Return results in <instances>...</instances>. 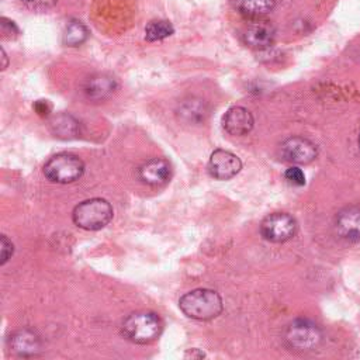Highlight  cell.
Masks as SVG:
<instances>
[{
	"label": "cell",
	"mask_w": 360,
	"mask_h": 360,
	"mask_svg": "<svg viewBox=\"0 0 360 360\" xmlns=\"http://www.w3.org/2000/svg\"><path fill=\"white\" fill-rule=\"evenodd\" d=\"M179 307L184 315L197 321H210L217 318L224 308L221 295L210 288H195L179 300Z\"/></svg>",
	"instance_id": "6da1fadb"
},
{
	"label": "cell",
	"mask_w": 360,
	"mask_h": 360,
	"mask_svg": "<svg viewBox=\"0 0 360 360\" xmlns=\"http://www.w3.org/2000/svg\"><path fill=\"white\" fill-rule=\"evenodd\" d=\"M121 332L128 340L138 345H146L160 335L162 321L155 312H132L122 321Z\"/></svg>",
	"instance_id": "7a4b0ae2"
},
{
	"label": "cell",
	"mask_w": 360,
	"mask_h": 360,
	"mask_svg": "<svg viewBox=\"0 0 360 360\" xmlns=\"http://www.w3.org/2000/svg\"><path fill=\"white\" fill-rule=\"evenodd\" d=\"M73 222L86 231H98L112 218V207L104 198H89L79 202L72 212Z\"/></svg>",
	"instance_id": "3957f363"
},
{
	"label": "cell",
	"mask_w": 360,
	"mask_h": 360,
	"mask_svg": "<svg viewBox=\"0 0 360 360\" xmlns=\"http://www.w3.org/2000/svg\"><path fill=\"white\" fill-rule=\"evenodd\" d=\"M284 340L294 352H311L321 345L322 330L315 322L298 318L287 326Z\"/></svg>",
	"instance_id": "277c9868"
},
{
	"label": "cell",
	"mask_w": 360,
	"mask_h": 360,
	"mask_svg": "<svg viewBox=\"0 0 360 360\" xmlns=\"http://www.w3.org/2000/svg\"><path fill=\"white\" fill-rule=\"evenodd\" d=\"M84 172V163L76 155L58 153L52 156L44 166V174L53 183H72L82 177Z\"/></svg>",
	"instance_id": "5b68a950"
},
{
	"label": "cell",
	"mask_w": 360,
	"mask_h": 360,
	"mask_svg": "<svg viewBox=\"0 0 360 360\" xmlns=\"http://www.w3.org/2000/svg\"><path fill=\"white\" fill-rule=\"evenodd\" d=\"M297 232V221L287 212H273L260 224L262 236L273 243L290 240Z\"/></svg>",
	"instance_id": "8992f818"
},
{
	"label": "cell",
	"mask_w": 360,
	"mask_h": 360,
	"mask_svg": "<svg viewBox=\"0 0 360 360\" xmlns=\"http://www.w3.org/2000/svg\"><path fill=\"white\" fill-rule=\"evenodd\" d=\"M281 158L294 165H307L315 160L318 155L316 145L304 136H291L280 146Z\"/></svg>",
	"instance_id": "52a82bcc"
},
{
	"label": "cell",
	"mask_w": 360,
	"mask_h": 360,
	"mask_svg": "<svg viewBox=\"0 0 360 360\" xmlns=\"http://www.w3.org/2000/svg\"><path fill=\"white\" fill-rule=\"evenodd\" d=\"M242 169L240 159L225 149H217L211 153L208 162L210 174L217 180H229Z\"/></svg>",
	"instance_id": "ba28073f"
},
{
	"label": "cell",
	"mask_w": 360,
	"mask_h": 360,
	"mask_svg": "<svg viewBox=\"0 0 360 360\" xmlns=\"http://www.w3.org/2000/svg\"><path fill=\"white\" fill-rule=\"evenodd\" d=\"M338 236L347 242H360V207L350 205L340 210L335 217Z\"/></svg>",
	"instance_id": "9c48e42d"
},
{
	"label": "cell",
	"mask_w": 360,
	"mask_h": 360,
	"mask_svg": "<svg viewBox=\"0 0 360 360\" xmlns=\"http://www.w3.org/2000/svg\"><path fill=\"white\" fill-rule=\"evenodd\" d=\"M274 38H276L274 27L263 18L252 20L243 31L245 44L259 51L270 48L274 44Z\"/></svg>",
	"instance_id": "30bf717a"
},
{
	"label": "cell",
	"mask_w": 360,
	"mask_h": 360,
	"mask_svg": "<svg viewBox=\"0 0 360 360\" xmlns=\"http://www.w3.org/2000/svg\"><path fill=\"white\" fill-rule=\"evenodd\" d=\"M117 79L107 73H96L87 77L83 84V93L91 101H103L111 97L117 91Z\"/></svg>",
	"instance_id": "8fae6325"
},
{
	"label": "cell",
	"mask_w": 360,
	"mask_h": 360,
	"mask_svg": "<svg viewBox=\"0 0 360 360\" xmlns=\"http://www.w3.org/2000/svg\"><path fill=\"white\" fill-rule=\"evenodd\" d=\"M41 338L31 329H20L11 333L8 339V347L11 353L18 357H31L41 352Z\"/></svg>",
	"instance_id": "7c38bea8"
},
{
	"label": "cell",
	"mask_w": 360,
	"mask_h": 360,
	"mask_svg": "<svg viewBox=\"0 0 360 360\" xmlns=\"http://www.w3.org/2000/svg\"><path fill=\"white\" fill-rule=\"evenodd\" d=\"M253 115L252 112L240 105H235L231 107L224 118H222V127L224 129L231 134V135H246L248 132H250V129L253 128Z\"/></svg>",
	"instance_id": "4fadbf2b"
},
{
	"label": "cell",
	"mask_w": 360,
	"mask_h": 360,
	"mask_svg": "<svg viewBox=\"0 0 360 360\" xmlns=\"http://www.w3.org/2000/svg\"><path fill=\"white\" fill-rule=\"evenodd\" d=\"M139 179L150 186H160L170 179L172 166L163 158H153L139 167Z\"/></svg>",
	"instance_id": "5bb4252c"
},
{
	"label": "cell",
	"mask_w": 360,
	"mask_h": 360,
	"mask_svg": "<svg viewBox=\"0 0 360 360\" xmlns=\"http://www.w3.org/2000/svg\"><path fill=\"white\" fill-rule=\"evenodd\" d=\"M49 129L51 132L62 139H69L77 135L79 132V122L75 117L68 112H59L51 117L49 120Z\"/></svg>",
	"instance_id": "9a60e30c"
},
{
	"label": "cell",
	"mask_w": 360,
	"mask_h": 360,
	"mask_svg": "<svg viewBox=\"0 0 360 360\" xmlns=\"http://www.w3.org/2000/svg\"><path fill=\"white\" fill-rule=\"evenodd\" d=\"M274 4L276 0H235L238 11L250 20L263 18L273 10Z\"/></svg>",
	"instance_id": "2e32d148"
},
{
	"label": "cell",
	"mask_w": 360,
	"mask_h": 360,
	"mask_svg": "<svg viewBox=\"0 0 360 360\" xmlns=\"http://www.w3.org/2000/svg\"><path fill=\"white\" fill-rule=\"evenodd\" d=\"M89 37V30L79 20H72L66 24L63 31V44L68 46H79Z\"/></svg>",
	"instance_id": "e0dca14e"
},
{
	"label": "cell",
	"mask_w": 360,
	"mask_h": 360,
	"mask_svg": "<svg viewBox=\"0 0 360 360\" xmlns=\"http://www.w3.org/2000/svg\"><path fill=\"white\" fill-rule=\"evenodd\" d=\"M174 28L167 20H153L145 28V38L148 41H160L170 37Z\"/></svg>",
	"instance_id": "ac0fdd59"
},
{
	"label": "cell",
	"mask_w": 360,
	"mask_h": 360,
	"mask_svg": "<svg viewBox=\"0 0 360 360\" xmlns=\"http://www.w3.org/2000/svg\"><path fill=\"white\" fill-rule=\"evenodd\" d=\"M179 114L187 121H195V120L202 118L204 108H202V104L200 103V100H188L181 104Z\"/></svg>",
	"instance_id": "d6986e66"
},
{
	"label": "cell",
	"mask_w": 360,
	"mask_h": 360,
	"mask_svg": "<svg viewBox=\"0 0 360 360\" xmlns=\"http://www.w3.org/2000/svg\"><path fill=\"white\" fill-rule=\"evenodd\" d=\"M0 32H1V38L3 39H14L18 37V27L14 24V21L1 17V22H0Z\"/></svg>",
	"instance_id": "ffe728a7"
},
{
	"label": "cell",
	"mask_w": 360,
	"mask_h": 360,
	"mask_svg": "<svg viewBox=\"0 0 360 360\" xmlns=\"http://www.w3.org/2000/svg\"><path fill=\"white\" fill-rule=\"evenodd\" d=\"M284 177H285V180H287L288 183H291L292 186L301 187V186L305 184V174H304V172H302L300 167H297V166H292V167L287 169L285 173H284Z\"/></svg>",
	"instance_id": "44dd1931"
},
{
	"label": "cell",
	"mask_w": 360,
	"mask_h": 360,
	"mask_svg": "<svg viewBox=\"0 0 360 360\" xmlns=\"http://www.w3.org/2000/svg\"><path fill=\"white\" fill-rule=\"evenodd\" d=\"M0 248H1V256H0V263L1 264H6L8 262V259L13 256V252H14V246L11 243V240L7 239V236H1L0 239Z\"/></svg>",
	"instance_id": "7402d4cb"
},
{
	"label": "cell",
	"mask_w": 360,
	"mask_h": 360,
	"mask_svg": "<svg viewBox=\"0 0 360 360\" xmlns=\"http://www.w3.org/2000/svg\"><path fill=\"white\" fill-rule=\"evenodd\" d=\"M31 10H46L56 4V0H21Z\"/></svg>",
	"instance_id": "603a6c76"
},
{
	"label": "cell",
	"mask_w": 360,
	"mask_h": 360,
	"mask_svg": "<svg viewBox=\"0 0 360 360\" xmlns=\"http://www.w3.org/2000/svg\"><path fill=\"white\" fill-rule=\"evenodd\" d=\"M51 104L48 103V100H38V101H35V104H34V110L38 112V115H41V117H46V115H49V112H51Z\"/></svg>",
	"instance_id": "cb8c5ba5"
},
{
	"label": "cell",
	"mask_w": 360,
	"mask_h": 360,
	"mask_svg": "<svg viewBox=\"0 0 360 360\" xmlns=\"http://www.w3.org/2000/svg\"><path fill=\"white\" fill-rule=\"evenodd\" d=\"M184 357H191V359H202V357H205V353H202V352H200L198 349H190L186 354H184Z\"/></svg>",
	"instance_id": "d4e9b609"
},
{
	"label": "cell",
	"mask_w": 360,
	"mask_h": 360,
	"mask_svg": "<svg viewBox=\"0 0 360 360\" xmlns=\"http://www.w3.org/2000/svg\"><path fill=\"white\" fill-rule=\"evenodd\" d=\"M1 55H3V68L1 69H6V66H7V56H6L4 49H1Z\"/></svg>",
	"instance_id": "484cf974"
},
{
	"label": "cell",
	"mask_w": 360,
	"mask_h": 360,
	"mask_svg": "<svg viewBox=\"0 0 360 360\" xmlns=\"http://www.w3.org/2000/svg\"><path fill=\"white\" fill-rule=\"evenodd\" d=\"M359 146H360V136H359Z\"/></svg>",
	"instance_id": "4316f807"
}]
</instances>
